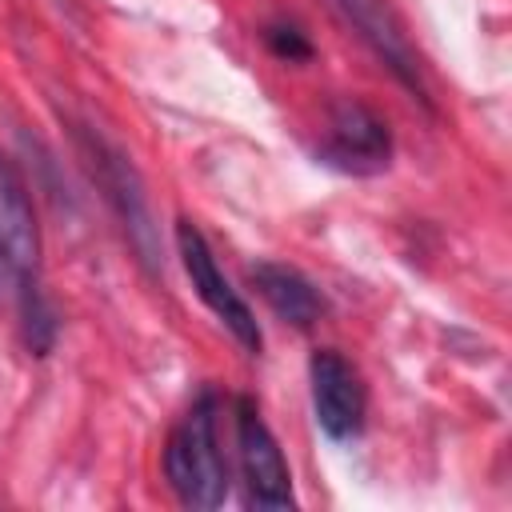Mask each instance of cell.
Listing matches in <instances>:
<instances>
[{
    "label": "cell",
    "instance_id": "1",
    "mask_svg": "<svg viewBox=\"0 0 512 512\" xmlns=\"http://www.w3.org/2000/svg\"><path fill=\"white\" fill-rule=\"evenodd\" d=\"M164 476L180 504L188 508H220L228 496V464L216 440V400L200 396L164 444Z\"/></svg>",
    "mask_w": 512,
    "mask_h": 512
},
{
    "label": "cell",
    "instance_id": "7",
    "mask_svg": "<svg viewBox=\"0 0 512 512\" xmlns=\"http://www.w3.org/2000/svg\"><path fill=\"white\" fill-rule=\"evenodd\" d=\"M328 156L340 164V168H352V172H376L388 164L392 156V136H388V124L364 108V104H336L332 108V120H328Z\"/></svg>",
    "mask_w": 512,
    "mask_h": 512
},
{
    "label": "cell",
    "instance_id": "6",
    "mask_svg": "<svg viewBox=\"0 0 512 512\" xmlns=\"http://www.w3.org/2000/svg\"><path fill=\"white\" fill-rule=\"evenodd\" d=\"M80 144H84V164H88V172L100 180V188H104L108 200L116 204V212H120L124 228L132 232L140 256L152 260L156 252H152V244H148V236H152L148 204H144V192H140V180H136L132 164H128L108 140H100V136H84V132H80Z\"/></svg>",
    "mask_w": 512,
    "mask_h": 512
},
{
    "label": "cell",
    "instance_id": "4",
    "mask_svg": "<svg viewBox=\"0 0 512 512\" xmlns=\"http://www.w3.org/2000/svg\"><path fill=\"white\" fill-rule=\"evenodd\" d=\"M236 448H240V472H244V488H248V504L252 508H292V472L288 460L272 436V428L264 424L260 408L240 396L236 400Z\"/></svg>",
    "mask_w": 512,
    "mask_h": 512
},
{
    "label": "cell",
    "instance_id": "9",
    "mask_svg": "<svg viewBox=\"0 0 512 512\" xmlns=\"http://www.w3.org/2000/svg\"><path fill=\"white\" fill-rule=\"evenodd\" d=\"M248 276L280 320H288L296 328H308V324L320 320L324 300H320V292L312 288V280L304 272H296L288 264H276V260H260V264L248 268Z\"/></svg>",
    "mask_w": 512,
    "mask_h": 512
},
{
    "label": "cell",
    "instance_id": "8",
    "mask_svg": "<svg viewBox=\"0 0 512 512\" xmlns=\"http://www.w3.org/2000/svg\"><path fill=\"white\" fill-rule=\"evenodd\" d=\"M336 8L348 16V24L368 40V48L412 88V92H424L420 84V68H416V52L408 44V36L400 32L392 8L384 0H336Z\"/></svg>",
    "mask_w": 512,
    "mask_h": 512
},
{
    "label": "cell",
    "instance_id": "2",
    "mask_svg": "<svg viewBox=\"0 0 512 512\" xmlns=\"http://www.w3.org/2000/svg\"><path fill=\"white\" fill-rule=\"evenodd\" d=\"M36 272H40L36 208L24 172L16 168L12 156L0 152V300L20 304V316L44 304Z\"/></svg>",
    "mask_w": 512,
    "mask_h": 512
},
{
    "label": "cell",
    "instance_id": "10",
    "mask_svg": "<svg viewBox=\"0 0 512 512\" xmlns=\"http://www.w3.org/2000/svg\"><path fill=\"white\" fill-rule=\"evenodd\" d=\"M268 48L284 60H308L312 56V44L296 32V28H284V24H272L268 28Z\"/></svg>",
    "mask_w": 512,
    "mask_h": 512
},
{
    "label": "cell",
    "instance_id": "3",
    "mask_svg": "<svg viewBox=\"0 0 512 512\" xmlns=\"http://www.w3.org/2000/svg\"><path fill=\"white\" fill-rule=\"evenodd\" d=\"M176 248H180V260H184V272H188L196 296L216 312V320L232 332V340H236L244 352L256 356L260 344H264L260 324H256L252 308L244 304V296H240V292L228 284V276L220 272V264H216V256H212V248H208V240H204V232H200L192 220H176Z\"/></svg>",
    "mask_w": 512,
    "mask_h": 512
},
{
    "label": "cell",
    "instance_id": "5",
    "mask_svg": "<svg viewBox=\"0 0 512 512\" xmlns=\"http://www.w3.org/2000/svg\"><path fill=\"white\" fill-rule=\"evenodd\" d=\"M308 384H312L316 424L332 440L356 436L360 424H364V384H360V372L336 348H320L308 360Z\"/></svg>",
    "mask_w": 512,
    "mask_h": 512
}]
</instances>
